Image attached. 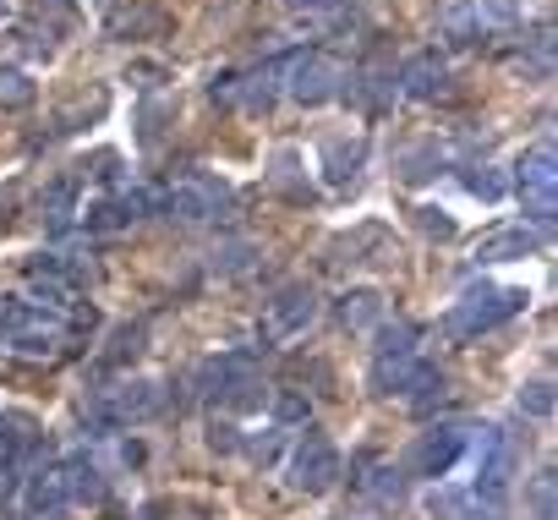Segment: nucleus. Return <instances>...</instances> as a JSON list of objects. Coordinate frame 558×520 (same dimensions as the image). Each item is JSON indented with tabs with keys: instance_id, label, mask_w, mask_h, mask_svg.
<instances>
[{
	"instance_id": "nucleus-2",
	"label": "nucleus",
	"mask_w": 558,
	"mask_h": 520,
	"mask_svg": "<svg viewBox=\"0 0 558 520\" xmlns=\"http://www.w3.org/2000/svg\"><path fill=\"white\" fill-rule=\"evenodd\" d=\"M514 192H520V203H525V214H531L536 225H553V214H558V159H553L547 143L520 154V165H514Z\"/></svg>"
},
{
	"instance_id": "nucleus-6",
	"label": "nucleus",
	"mask_w": 558,
	"mask_h": 520,
	"mask_svg": "<svg viewBox=\"0 0 558 520\" xmlns=\"http://www.w3.org/2000/svg\"><path fill=\"white\" fill-rule=\"evenodd\" d=\"M449 88V61L438 50H416L405 66H400V94L405 99H438Z\"/></svg>"
},
{
	"instance_id": "nucleus-10",
	"label": "nucleus",
	"mask_w": 558,
	"mask_h": 520,
	"mask_svg": "<svg viewBox=\"0 0 558 520\" xmlns=\"http://www.w3.org/2000/svg\"><path fill=\"white\" fill-rule=\"evenodd\" d=\"M39 208H45V219H50V225H66V214H77V176L50 181V192L39 197Z\"/></svg>"
},
{
	"instance_id": "nucleus-4",
	"label": "nucleus",
	"mask_w": 558,
	"mask_h": 520,
	"mask_svg": "<svg viewBox=\"0 0 558 520\" xmlns=\"http://www.w3.org/2000/svg\"><path fill=\"white\" fill-rule=\"evenodd\" d=\"M279 94V61L263 66V72H246V77H219L214 83V99L225 105H241V110H268Z\"/></svg>"
},
{
	"instance_id": "nucleus-8",
	"label": "nucleus",
	"mask_w": 558,
	"mask_h": 520,
	"mask_svg": "<svg viewBox=\"0 0 558 520\" xmlns=\"http://www.w3.org/2000/svg\"><path fill=\"white\" fill-rule=\"evenodd\" d=\"M525 252H536V230L504 225V230H487L476 241V264H509V257H525Z\"/></svg>"
},
{
	"instance_id": "nucleus-5",
	"label": "nucleus",
	"mask_w": 558,
	"mask_h": 520,
	"mask_svg": "<svg viewBox=\"0 0 558 520\" xmlns=\"http://www.w3.org/2000/svg\"><path fill=\"white\" fill-rule=\"evenodd\" d=\"M525 297L520 291H471L454 313H449V329H487V324H498V318H509L514 307H520Z\"/></svg>"
},
{
	"instance_id": "nucleus-1",
	"label": "nucleus",
	"mask_w": 558,
	"mask_h": 520,
	"mask_svg": "<svg viewBox=\"0 0 558 520\" xmlns=\"http://www.w3.org/2000/svg\"><path fill=\"white\" fill-rule=\"evenodd\" d=\"M279 77H286L291 99H302V105H329V99L345 94V66L335 56H324V50L286 56V61H279Z\"/></svg>"
},
{
	"instance_id": "nucleus-9",
	"label": "nucleus",
	"mask_w": 558,
	"mask_h": 520,
	"mask_svg": "<svg viewBox=\"0 0 558 520\" xmlns=\"http://www.w3.org/2000/svg\"><path fill=\"white\" fill-rule=\"evenodd\" d=\"M438 23H444V34H449L454 45H471V39L482 34V23H476V7H471V0H449V7L438 12Z\"/></svg>"
},
{
	"instance_id": "nucleus-12",
	"label": "nucleus",
	"mask_w": 558,
	"mask_h": 520,
	"mask_svg": "<svg viewBox=\"0 0 558 520\" xmlns=\"http://www.w3.org/2000/svg\"><path fill=\"white\" fill-rule=\"evenodd\" d=\"M465 186L482 197V203H498L504 197V176L498 170H482V176H465Z\"/></svg>"
},
{
	"instance_id": "nucleus-3",
	"label": "nucleus",
	"mask_w": 558,
	"mask_h": 520,
	"mask_svg": "<svg viewBox=\"0 0 558 520\" xmlns=\"http://www.w3.org/2000/svg\"><path fill=\"white\" fill-rule=\"evenodd\" d=\"M230 186L214 170H181L170 176V186H159V208H170L175 219H214L225 208Z\"/></svg>"
},
{
	"instance_id": "nucleus-13",
	"label": "nucleus",
	"mask_w": 558,
	"mask_h": 520,
	"mask_svg": "<svg viewBox=\"0 0 558 520\" xmlns=\"http://www.w3.org/2000/svg\"><path fill=\"white\" fill-rule=\"evenodd\" d=\"M286 7H291L296 17H307V23H313V17H329V12L340 7V0H286Z\"/></svg>"
},
{
	"instance_id": "nucleus-11",
	"label": "nucleus",
	"mask_w": 558,
	"mask_h": 520,
	"mask_svg": "<svg viewBox=\"0 0 558 520\" xmlns=\"http://www.w3.org/2000/svg\"><path fill=\"white\" fill-rule=\"evenodd\" d=\"M471 7H476V23H493V28L520 23V0H471Z\"/></svg>"
},
{
	"instance_id": "nucleus-7",
	"label": "nucleus",
	"mask_w": 558,
	"mask_h": 520,
	"mask_svg": "<svg viewBox=\"0 0 558 520\" xmlns=\"http://www.w3.org/2000/svg\"><path fill=\"white\" fill-rule=\"evenodd\" d=\"M313 313H318V297L307 286H286L268 307V335H296V329L313 324Z\"/></svg>"
},
{
	"instance_id": "nucleus-14",
	"label": "nucleus",
	"mask_w": 558,
	"mask_h": 520,
	"mask_svg": "<svg viewBox=\"0 0 558 520\" xmlns=\"http://www.w3.org/2000/svg\"><path fill=\"white\" fill-rule=\"evenodd\" d=\"M422 225H427V230H438V235H449V230H454L449 219H438V208H422Z\"/></svg>"
}]
</instances>
